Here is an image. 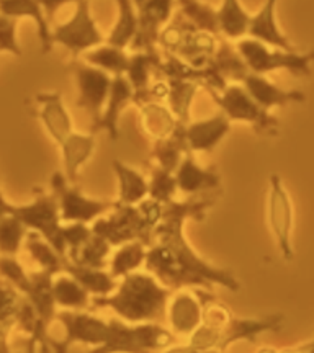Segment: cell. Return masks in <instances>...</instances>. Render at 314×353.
<instances>
[{"label":"cell","mask_w":314,"mask_h":353,"mask_svg":"<svg viewBox=\"0 0 314 353\" xmlns=\"http://www.w3.org/2000/svg\"><path fill=\"white\" fill-rule=\"evenodd\" d=\"M70 72L76 79L77 85V105L90 114L92 126L100 120L105 101L108 99L112 76L95 65L87 64L86 61H74L70 64Z\"/></svg>","instance_id":"12"},{"label":"cell","mask_w":314,"mask_h":353,"mask_svg":"<svg viewBox=\"0 0 314 353\" xmlns=\"http://www.w3.org/2000/svg\"><path fill=\"white\" fill-rule=\"evenodd\" d=\"M61 152H63L64 162V175L69 182L77 183L79 169L86 164L92 154L95 151V138L94 134H84V132L72 131L59 144Z\"/></svg>","instance_id":"23"},{"label":"cell","mask_w":314,"mask_h":353,"mask_svg":"<svg viewBox=\"0 0 314 353\" xmlns=\"http://www.w3.org/2000/svg\"><path fill=\"white\" fill-rule=\"evenodd\" d=\"M17 19L0 13V52L21 56V48L17 39Z\"/></svg>","instance_id":"43"},{"label":"cell","mask_w":314,"mask_h":353,"mask_svg":"<svg viewBox=\"0 0 314 353\" xmlns=\"http://www.w3.org/2000/svg\"><path fill=\"white\" fill-rule=\"evenodd\" d=\"M278 0H265L262 8L251 15L249 28H247V37L259 39L272 48H280V50L293 51L295 46L291 44L288 37L282 33L278 28L277 19H275V7Z\"/></svg>","instance_id":"21"},{"label":"cell","mask_w":314,"mask_h":353,"mask_svg":"<svg viewBox=\"0 0 314 353\" xmlns=\"http://www.w3.org/2000/svg\"><path fill=\"white\" fill-rule=\"evenodd\" d=\"M218 34L203 32V30H193L188 33L180 50L175 52L180 59L195 69H203L213 59V54L219 43Z\"/></svg>","instance_id":"24"},{"label":"cell","mask_w":314,"mask_h":353,"mask_svg":"<svg viewBox=\"0 0 314 353\" xmlns=\"http://www.w3.org/2000/svg\"><path fill=\"white\" fill-rule=\"evenodd\" d=\"M169 82V95H167V107L175 114L180 125L187 126L190 123V112L195 100L200 83L188 79H166Z\"/></svg>","instance_id":"32"},{"label":"cell","mask_w":314,"mask_h":353,"mask_svg":"<svg viewBox=\"0 0 314 353\" xmlns=\"http://www.w3.org/2000/svg\"><path fill=\"white\" fill-rule=\"evenodd\" d=\"M39 6H41L44 15L48 17V19H55L56 12L59 10L61 7L66 6V3H76L77 0H38Z\"/></svg>","instance_id":"45"},{"label":"cell","mask_w":314,"mask_h":353,"mask_svg":"<svg viewBox=\"0 0 314 353\" xmlns=\"http://www.w3.org/2000/svg\"><path fill=\"white\" fill-rule=\"evenodd\" d=\"M12 206H13V203L7 201V198L3 196L2 190H0V216L10 214V211H12Z\"/></svg>","instance_id":"47"},{"label":"cell","mask_w":314,"mask_h":353,"mask_svg":"<svg viewBox=\"0 0 314 353\" xmlns=\"http://www.w3.org/2000/svg\"><path fill=\"white\" fill-rule=\"evenodd\" d=\"M242 85L249 92L252 99L267 112H271L273 107H286L290 103H302L306 100L303 92L283 90L268 79H265L262 74L249 72L242 79Z\"/></svg>","instance_id":"19"},{"label":"cell","mask_w":314,"mask_h":353,"mask_svg":"<svg viewBox=\"0 0 314 353\" xmlns=\"http://www.w3.org/2000/svg\"><path fill=\"white\" fill-rule=\"evenodd\" d=\"M213 100L219 105L221 112L229 121L249 123L259 134H277L278 121L271 112L264 110L249 95L242 83L226 85L223 90H208Z\"/></svg>","instance_id":"8"},{"label":"cell","mask_w":314,"mask_h":353,"mask_svg":"<svg viewBox=\"0 0 314 353\" xmlns=\"http://www.w3.org/2000/svg\"><path fill=\"white\" fill-rule=\"evenodd\" d=\"M138 107L141 110L144 131L154 139L167 138V136L174 134V131L180 126L175 114L162 101H146Z\"/></svg>","instance_id":"29"},{"label":"cell","mask_w":314,"mask_h":353,"mask_svg":"<svg viewBox=\"0 0 314 353\" xmlns=\"http://www.w3.org/2000/svg\"><path fill=\"white\" fill-rule=\"evenodd\" d=\"M172 291L164 286L153 273L131 272L119 278L110 294L92 296L88 309H110L119 319L139 324V322H167V304Z\"/></svg>","instance_id":"2"},{"label":"cell","mask_w":314,"mask_h":353,"mask_svg":"<svg viewBox=\"0 0 314 353\" xmlns=\"http://www.w3.org/2000/svg\"><path fill=\"white\" fill-rule=\"evenodd\" d=\"M177 335L159 322L131 324L123 319H108L105 341L97 352H156L167 350Z\"/></svg>","instance_id":"5"},{"label":"cell","mask_w":314,"mask_h":353,"mask_svg":"<svg viewBox=\"0 0 314 353\" xmlns=\"http://www.w3.org/2000/svg\"><path fill=\"white\" fill-rule=\"evenodd\" d=\"M283 324L282 314L264 317H236L233 316L223 327L208 329L205 325L190 334L187 345L170 347V352H224L231 343L239 341L255 342L259 335L265 332H277Z\"/></svg>","instance_id":"4"},{"label":"cell","mask_w":314,"mask_h":353,"mask_svg":"<svg viewBox=\"0 0 314 353\" xmlns=\"http://www.w3.org/2000/svg\"><path fill=\"white\" fill-rule=\"evenodd\" d=\"M268 221L277 244L280 247L282 257L285 260L293 259V245H291V231H293V206L290 195L283 187L282 179L273 174L271 176V193H268Z\"/></svg>","instance_id":"14"},{"label":"cell","mask_w":314,"mask_h":353,"mask_svg":"<svg viewBox=\"0 0 314 353\" xmlns=\"http://www.w3.org/2000/svg\"><path fill=\"white\" fill-rule=\"evenodd\" d=\"M175 174L177 188L185 195H200L221 187V176L215 169H205L187 152L180 162Z\"/></svg>","instance_id":"20"},{"label":"cell","mask_w":314,"mask_h":353,"mask_svg":"<svg viewBox=\"0 0 314 353\" xmlns=\"http://www.w3.org/2000/svg\"><path fill=\"white\" fill-rule=\"evenodd\" d=\"M10 214L17 216L28 231L38 232L46 239L63 257H66V245L63 239V219L59 205L52 193H38L33 201L26 205H13Z\"/></svg>","instance_id":"7"},{"label":"cell","mask_w":314,"mask_h":353,"mask_svg":"<svg viewBox=\"0 0 314 353\" xmlns=\"http://www.w3.org/2000/svg\"><path fill=\"white\" fill-rule=\"evenodd\" d=\"M177 180L174 172H169L162 167L154 165L151 169V180H149L148 198H153L159 203H167L174 200L177 193Z\"/></svg>","instance_id":"41"},{"label":"cell","mask_w":314,"mask_h":353,"mask_svg":"<svg viewBox=\"0 0 314 353\" xmlns=\"http://www.w3.org/2000/svg\"><path fill=\"white\" fill-rule=\"evenodd\" d=\"M28 229L13 214L0 216V255H17L25 244Z\"/></svg>","instance_id":"40"},{"label":"cell","mask_w":314,"mask_h":353,"mask_svg":"<svg viewBox=\"0 0 314 353\" xmlns=\"http://www.w3.org/2000/svg\"><path fill=\"white\" fill-rule=\"evenodd\" d=\"M25 296L10 281L0 276V352H8L7 339L17 325V317Z\"/></svg>","instance_id":"28"},{"label":"cell","mask_w":314,"mask_h":353,"mask_svg":"<svg viewBox=\"0 0 314 353\" xmlns=\"http://www.w3.org/2000/svg\"><path fill=\"white\" fill-rule=\"evenodd\" d=\"M280 352H296V353H314V341H308L303 345H296L290 348H280Z\"/></svg>","instance_id":"46"},{"label":"cell","mask_w":314,"mask_h":353,"mask_svg":"<svg viewBox=\"0 0 314 353\" xmlns=\"http://www.w3.org/2000/svg\"><path fill=\"white\" fill-rule=\"evenodd\" d=\"M146 252H148V247L141 241H131L123 245H118V250L113 254L112 262H110L112 276L119 280L128 273L139 270L141 265H144Z\"/></svg>","instance_id":"38"},{"label":"cell","mask_w":314,"mask_h":353,"mask_svg":"<svg viewBox=\"0 0 314 353\" xmlns=\"http://www.w3.org/2000/svg\"><path fill=\"white\" fill-rule=\"evenodd\" d=\"M52 278L55 275H51L50 272H32L30 273V283L23 291V296L32 303L38 317V332L33 341H30V350H35L37 345H39L41 350H52V345H55V339H51L50 332H48L51 322L57 316Z\"/></svg>","instance_id":"11"},{"label":"cell","mask_w":314,"mask_h":353,"mask_svg":"<svg viewBox=\"0 0 314 353\" xmlns=\"http://www.w3.org/2000/svg\"><path fill=\"white\" fill-rule=\"evenodd\" d=\"M118 19L115 21L112 32L105 41L118 48L131 46L138 33V12H136L133 0H117Z\"/></svg>","instance_id":"35"},{"label":"cell","mask_w":314,"mask_h":353,"mask_svg":"<svg viewBox=\"0 0 314 353\" xmlns=\"http://www.w3.org/2000/svg\"><path fill=\"white\" fill-rule=\"evenodd\" d=\"M187 152L190 151L185 141V126L180 125L174 134L154 141L151 157L156 161V165L169 172H175Z\"/></svg>","instance_id":"30"},{"label":"cell","mask_w":314,"mask_h":353,"mask_svg":"<svg viewBox=\"0 0 314 353\" xmlns=\"http://www.w3.org/2000/svg\"><path fill=\"white\" fill-rule=\"evenodd\" d=\"M162 57L154 51H133L125 77L131 83L135 94L144 92L153 83V76H157Z\"/></svg>","instance_id":"26"},{"label":"cell","mask_w":314,"mask_h":353,"mask_svg":"<svg viewBox=\"0 0 314 353\" xmlns=\"http://www.w3.org/2000/svg\"><path fill=\"white\" fill-rule=\"evenodd\" d=\"M112 167L119 185L118 203H121V205H139L141 201L148 198L149 182L139 170L133 169L121 161H113Z\"/></svg>","instance_id":"25"},{"label":"cell","mask_w":314,"mask_h":353,"mask_svg":"<svg viewBox=\"0 0 314 353\" xmlns=\"http://www.w3.org/2000/svg\"><path fill=\"white\" fill-rule=\"evenodd\" d=\"M110 249H112V245H110L104 237H100L99 234L92 231V236L88 237L77 250L70 252L68 255V259L70 262L86 265V267L104 268L105 260H107L110 255Z\"/></svg>","instance_id":"39"},{"label":"cell","mask_w":314,"mask_h":353,"mask_svg":"<svg viewBox=\"0 0 314 353\" xmlns=\"http://www.w3.org/2000/svg\"><path fill=\"white\" fill-rule=\"evenodd\" d=\"M51 38L52 44H61L74 56L84 54L105 43L104 33L92 17L88 0H77L72 17L66 23L55 26L51 30Z\"/></svg>","instance_id":"10"},{"label":"cell","mask_w":314,"mask_h":353,"mask_svg":"<svg viewBox=\"0 0 314 353\" xmlns=\"http://www.w3.org/2000/svg\"><path fill=\"white\" fill-rule=\"evenodd\" d=\"M135 101V90L125 76H113L108 99L105 101L100 120L92 126L94 132L105 131L110 139L119 138V117L128 105Z\"/></svg>","instance_id":"16"},{"label":"cell","mask_w":314,"mask_h":353,"mask_svg":"<svg viewBox=\"0 0 314 353\" xmlns=\"http://www.w3.org/2000/svg\"><path fill=\"white\" fill-rule=\"evenodd\" d=\"M51 193L59 205L63 223H92L117 206V201L97 200L84 195L77 183L69 182L64 174L56 172L51 176Z\"/></svg>","instance_id":"9"},{"label":"cell","mask_w":314,"mask_h":353,"mask_svg":"<svg viewBox=\"0 0 314 353\" xmlns=\"http://www.w3.org/2000/svg\"><path fill=\"white\" fill-rule=\"evenodd\" d=\"M167 322L175 335H190L202 322L198 290H175L167 304Z\"/></svg>","instance_id":"15"},{"label":"cell","mask_w":314,"mask_h":353,"mask_svg":"<svg viewBox=\"0 0 314 353\" xmlns=\"http://www.w3.org/2000/svg\"><path fill=\"white\" fill-rule=\"evenodd\" d=\"M25 247L28 250L32 259L37 262L41 270L50 272L51 275H59V273H64V260L57 250L52 247L50 242H48L41 234L28 231L25 239Z\"/></svg>","instance_id":"36"},{"label":"cell","mask_w":314,"mask_h":353,"mask_svg":"<svg viewBox=\"0 0 314 353\" xmlns=\"http://www.w3.org/2000/svg\"><path fill=\"white\" fill-rule=\"evenodd\" d=\"M236 50L244 59L249 72L265 76L273 70H288L300 77L313 74L314 51L298 52L296 50L286 51L280 48L271 50L268 44L249 37L237 39Z\"/></svg>","instance_id":"6"},{"label":"cell","mask_w":314,"mask_h":353,"mask_svg":"<svg viewBox=\"0 0 314 353\" xmlns=\"http://www.w3.org/2000/svg\"><path fill=\"white\" fill-rule=\"evenodd\" d=\"M92 236V226L87 223H66L63 228V239L66 245V257L77 250Z\"/></svg>","instance_id":"44"},{"label":"cell","mask_w":314,"mask_h":353,"mask_svg":"<svg viewBox=\"0 0 314 353\" xmlns=\"http://www.w3.org/2000/svg\"><path fill=\"white\" fill-rule=\"evenodd\" d=\"M37 103L39 121L46 128L51 139L59 145L74 131L72 120H70V114L63 101V95L59 92L38 94Z\"/></svg>","instance_id":"18"},{"label":"cell","mask_w":314,"mask_h":353,"mask_svg":"<svg viewBox=\"0 0 314 353\" xmlns=\"http://www.w3.org/2000/svg\"><path fill=\"white\" fill-rule=\"evenodd\" d=\"M138 12V33L131 43L133 51L157 50L161 30L170 21L175 0H133Z\"/></svg>","instance_id":"13"},{"label":"cell","mask_w":314,"mask_h":353,"mask_svg":"<svg viewBox=\"0 0 314 353\" xmlns=\"http://www.w3.org/2000/svg\"><path fill=\"white\" fill-rule=\"evenodd\" d=\"M64 273H68L81 283L92 296H101V294H110L117 288L118 280L112 276V273L105 272L104 268L86 267V265H79L70 262L66 257L64 260Z\"/></svg>","instance_id":"27"},{"label":"cell","mask_w":314,"mask_h":353,"mask_svg":"<svg viewBox=\"0 0 314 353\" xmlns=\"http://www.w3.org/2000/svg\"><path fill=\"white\" fill-rule=\"evenodd\" d=\"M175 2L180 7L179 13L190 25L195 26L197 30H203V32L221 37L216 8L202 2V0H175Z\"/></svg>","instance_id":"37"},{"label":"cell","mask_w":314,"mask_h":353,"mask_svg":"<svg viewBox=\"0 0 314 353\" xmlns=\"http://www.w3.org/2000/svg\"><path fill=\"white\" fill-rule=\"evenodd\" d=\"M0 13L17 20L23 19V17L32 19L37 23V32L43 54H48L52 50L55 44H52L50 23H48V17L44 15L38 0H0Z\"/></svg>","instance_id":"22"},{"label":"cell","mask_w":314,"mask_h":353,"mask_svg":"<svg viewBox=\"0 0 314 353\" xmlns=\"http://www.w3.org/2000/svg\"><path fill=\"white\" fill-rule=\"evenodd\" d=\"M82 56L87 64L105 70L110 76H125L128 63H130V54H128L125 48L113 46L107 41L92 48L90 51L84 52Z\"/></svg>","instance_id":"33"},{"label":"cell","mask_w":314,"mask_h":353,"mask_svg":"<svg viewBox=\"0 0 314 353\" xmlns=\"http://www.w3.org/2000/svg\"><path fill=\"white\" fill-rule=\"evenodd\" d=\"M216 13H218L221 37L231 39V41H234V39L237 41V39L247 37L251 15L239 0H223Z\"/></svg>","instance_id":"31"},{"label":"cell","mask_w":314,"mask_h":353,"mask_svg":"<svg viewBox=\"0 0 314 353\" xmlns=\"http://www.w3.org/2000/svg\"><path fill=\"white\" fill-rule=\"evenodd\" d=\"M0 276L10 281L21 294L30 283V273L17 260V255H0Z\"/></svg>","instance_id":"42"},{"label":"cell","mask_w":314,"mask_h":353,"mask_svg":"<svg viewBox=\"0 0 314 353\" xmlns=\"http://www.w3.org/2000/svg\"><path fill=\"white\" fill-rule=\"evenodd\" d=\"M231 131V121L223 112L185 126V141L190 152H211Z\"/></svg>","instance_id":"17"},{"label":"cell","mask_w":314,"mask_h":353,"mask_svg":"<svg viewBox=\"0 0 314 353\" xmlns=\"http://www.w3.org/2000/svg\"><path fill=\"white\" fill-rule=\"evenodd\" d=\"M52 291H55L56 304L64 309H81L90 307L92 294L79 283L76 278H72L68 273H59L52 278Z\"/></svg>","instance_id":"34"},{"label":"cell","mask_w":314,"mask_h":353,"mask_svg":"<svg viewBox=\"0 0 314 353\" xmlns=\"http://www.w3.org/2000/svg\"><path fill=\"white\" fill-rule=\"evenodd\" d=\"M162 216V203L146 198L139 205L117 206L92 224V231L104 237L112 247L141 241L146 247L154 242V229Z\"/></svg>","instance_id":"3"},{"label":"cell","mask_w":314,"mask_h":353,"mask_svg":"<svg viewBox=\"0 0 314 353\" xmlns=\"http://www.w3.org/2000/svg\"><path fill=\"white\" fill-rule=\"evenodd\" d=\"M216 196L190 195L185 201L162 203V216L154 229V242L148 247L144 267L172 291L182 288L223 286L233 293L241 290L236 275L202 259L185 239V221L205 219Z\"/></svg>","instance_id":"1"}]
</instances>
